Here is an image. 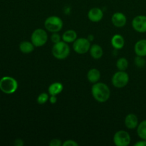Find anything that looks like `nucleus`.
<instances>
[{
  "mask_svg": "<svg viewBox=\"0 0 146 146\" xmlns=\"http://www.w3.org/2000/svg\"><path fill=\"white\" fill-rule=\"evenodd\" d=\"M63 146H78V143L73 140H67L62 143Z\"/></svg>",
  "mask_w": 146,
  "mask_h": 146,
  "instance_id": "nucleus-25",
  "label": "nucleus"
},
{
  "mask_svg": "<svg viewBox=\"0 0 146 146\" xmlns=\"http://www.w3.org/2000/svg\"><path fill=\"white\" fill-rule=\"evenodd\" d=\"M48 95H49V94H46V93H41V94H39L38 96L37 97V103H38V104H41V105L46 104V103L48 101V99H49V96Z\"/></svg>",
  "mask_w": 146,
  "mask_h": 146,
  "instance_id": "nucleus-22",
  "label": "nucleus"
},
{
  "mask_svg": "<svg viewBox=\"0 0 146 146\" xmlns=\"http://www.w3.org/2000/svg\"><path fill=\"white\" fill-rule=\"evenodd\" d=\"M111 45L115 49H121L125 46V39L121 34H115L111 38Z\"/></svg>",
  "mask_w": 146,
  "mask_h": 146,
  "instance_id": "nucleus-14",
  "label": "nucleus"
},
{
  "mask_svg": "<svg viewBox=\"0 0 146 146\" xmlns=\"http://www.w3.org/2000/svg\"><path fill=\"white\" fill-rule=\"evenodd\" d=\"M91 48V42L88 38H77L73 44V48L74 51L78 54H84L89 51Z\"/></svg>",
  "mask_w": 146,
  "mask_h": 146,
  "instance_id": "nucleus-7",
  "label": "nucleus"
},
{
  "mask_svg": "<svg viewBox=\"0 0 146 146\" xmlns=\"http://www.w3.org/2000/svg\"><path fill=\"white\" fill-rule=\"evenodd\" d=\"M18 88V82L11 76H4L0 79V90L5 94H12Z\"/></svg>",
  "mask_w": 146,
  "mask_h": 146,
  "instance_id": "nucleus-3",
  "label": "nucleus"
},
{
  "mask_svg": "<svg viewBox=\"0 0 146 146\" xmlns=\"http://www.w3.org/2000/svg\"><path fill=\"white\" fill-rule=\"evenodd\" d=\"M137 133L141 139L146 141V120L139 123L137 127Z\"/></svg>",
  "mask_w": 146,
  "mask_h": 146,
  "instance_id": "nucleus-20",
  "label": "nucleus"
},
{
  "mask_svg": "<svg viewBox=\"0 0 146 146\" xmlns=\"http://www.w3.org/2000/svg\"><path fill=\"white\" fill-rule=\"evenodd\" d=\"M48 101L51 104H54L57 102V96H50Z\"/></svg>",
  "mask_w": 146,
  "mask_h": 146,
  "instance_id": "nucleus-28",
  "label": "nucleus"
},
{
  "mask_svg": "<svg viewBox=\"0 0 146 146\" xmlns=\"http://www.w3.org/2000/svg\"><path fill=\"white\" fill-rule=\"evenodd\" d=\"M89 52L91 56L94 59H99L103 56V54H104L102 47L96 44H93V45L91 46Z\"/></svg>",
  "mask_w": 146,
  "mask_h": 146,
  "instance_id": "nucleus-15",
  "label": "nucleus"
},
{
  "mask_svg": "<svg viewBox=\"0 0 146 146\" xmlns=\"http://www.w3.org/2000/svg\"><path fill=\"white\" fill-rule=\"evenodd\" d=\"M135 64L139 68L143 67L145 64V60L144 59V57L137 56L135 58Z\"/></svg>",
  "mask_w": 146,
  "mask_h": 146,
  "instance_id": "nucleus-23",
  "label": "nucleus"
},
{
  "mask_svg": "<svg viewBox=\"0 0 146 146\" xmlns=\"http://www.w3.org/2000/svg\"><path fill=\"white\" fill-rule=\"evenodd\" d=\"M116 67L118 71H125L128 67V61L127 58L122 57L117 60Z\"/></svg>",
  "mask_w": 146,
  "mask_h": 146,
  "instance_id": "nucleus-21",
  "label": "nucleus"
},
{
  "mask_svg": "<svg viewBox=\"0 0 146 146\" xmlns=\"http://www.w3.org/2000/svg\"><path fill=\"white\" fill-rule=\"evenodd\" d=\"M124 123L127 128L130 130H133L137 128L139 122H138V118L136 115L133 113H129L125 116Z\"/></svg>",
  "mask_w": 146,
  "mask_h": 146,
  "instance_id": "nucleus-12",
  "label": "nucleus"
},
{
  "mask_svg": "<svg viewBox=\"0 0 146 146\" xmlns=\"http://www.w3.org/2000/svg\"><path fill=\"white\" fill-rule=\"evenodd\" d=\"M77 38V34L74 30L69 29L66 31L62 35V40L65 42L74 43Z\"/></svg>",
  "mask_w": 146,
  "mask_h": 146,
  "instance_id": "nucleus-18",
  "label": "nucleus"
},
{
  "mask_svg": "<svg viewBox=\"0 0 146 146\" xmlns=\"http://www.w3.org/2000/svg\"><path fill=\"white\" fill-rule=\"evenodd\" d=\"M14 145L15 146H23L24 145V143L22 139H21V138H17V139H16L14 141Z\"/></svg>",
  "mask_w": 146,
  "mask_h": 146,
  "instance_id": "nucleus-27",
  "label": "nucleus"
},
{
  "mask_svg": "<svg viewBox=\"0 0 146 146\" xmlns=\"http://www.w3.org/2000/svg\"><path fill=\"white\" fill-rule=\"evenodd\" d=\"M34 47L31 41H24L19 44V50L23 54H30L34 50Z\"/></svg>",
  "mask_w": 146,
  "mask_h": 146,
  "instance_id": "nucleus-19",
  "label": "nucleus"
},
{
  "mask_svg": "<svg viewBox=\"0 0 146 146\" xmlns=\"http://www.w3.org/2000/svg\"><path fill=\"white\" fill-rule=\"evenodd\" d=\"M61 38H62V37H61V36L58 34V32L52 33V34H51V40L54 44H56V43L61 41Z\"/></svg>",
  "mask_w": 146,
  "mask_h": 146,
  "instance_id": "nucleus-24",
  "label": "nucleus"
},
{
  "mask_svg": "<svg viewBox=\"0 0 146 146\" xmlns=\"http://www.w3.org/2000/svg\"><path fill=\"white\" fill-rule=\"evenodd\" d=\"M61 145H62V142L61 141V140L58 139V138L52 139L49 143L50 146H61Z\"/></svg>",
  "mask_w": 146,
  "mask_h": 146,
  "instance_id": "nucleus-26",
  "label": "nucleus"
},
{
  "mask_svg": "<svg viewBox=\"0 0 146 146\" xmlns=\"http://www.w3.org/2000/svg\"><path fill=\"white\" fill-rule=\"evenodd\" d=\"M134 145L135 146H146V141L141 139V141H138L137 143H135L134 144Z\"/></svg>",
  "mask_w": 146,
  "mask_h": 146,
  "instance_id": "nucleus-29",
  "label": "nucleus"
},
{
  "mask_svg": "<svg viewBox=\"0 0 146 146\" xmlns=\"http://www.w3.org/2000/svg\"><path fill=\"white\" fill-rule=\"evenodd\" d=\"M132 27L138 33L146 32V16L138 15L132 20Z\"/></svg>",
  "mask_w": 146,
  "mask_h": 146,
  "instance_id": "nucleus-9",
  "label": "nucleus"
},
{
  "mask_svg": "<svg viewBox=\"0 0 146 146\" xmlns=\"http://www.w3.org/2000/svg\"><path fill=\"white\" fill-rule=\"evenodd\" d=\"M62 19L57 16L48 17L44 21V27L48 31L51 33L59 32L63 28Z\"/></svg>",
  "mask_w": 146,
  "mask_h": 146,
  "instance_id": "nucleus-4",
  "label": "nucleus"
},
{
  "mask_svg": "<svg viewBox=\"0 0 146 146\" xmlns=\"http://www.w3.org/2000/svg\"><path fill=\"white\" fill-rule=\"evenodd\" d=\"M111 22L117 28H122L126 24L127 17L123 13L115 12L111 17Z\"/></svg>",
  "mask_w": 146,
  "mask_h": 146,
  "instance_id": "nucleus-10",
  "label": "nucleus"
},
{
  "mask_svg": "<svg viewBox=\"0 0 146 146\" xmlns=\"http://www.w3.org/2000/svg\"><path fill=\"white\" fill-rule=\"evenodd\" d=\"M70 47L68 43L61 41L56 44H54L51 49V53L54 58L56 59H65L70 54Z\"/></svg>",
  "mask_w": 146,
  "mask_h": 146,
  "instance_id": "nucleus-2",
  "label": "nucleus"
},
{
  "mask_svg": "<svg viewBox=\"0 0 146 146\" xmlns=\"http://www.w3.org/2000/svg\"><path fill=\"white\" fill-rule=\"evenodd\" d=\"M104 17V12L102 9L98 7H94L88 12V18L91 21L94 23L99 22Z\"/></svg>",
  "mask_w": 146,
  "mask_h": 146,
  "instance_id": "nucleus-11",
  "label": "nucleus"
},
{
  "mask_svg": "<svg viewBox=\"0 0 146 146\" xmlns=\"http://www.w3.org/2000/svg\"><path fill=\"white\" fill-rule=\"evenodd\" d=\"M48 41V34L43 29H36L31 35V41L35 47L43 46Z\"/></svg>",
  "mask_w": 146,
  "mask_h": 146,
  "instance_id": "nucleus-5",
  "label": "nucleus"
},
{
  "mask_svg": "<svg viewBox=\"0 0 146 146\" xmlns=\"http://www.w3.org/2000/svg\"><path fill=\"white\" fill-rule=\"evenodd\" d=\"M134 51L136 56H146V39H141L135 43L134 46Z\"/></svg>",
  "mask_w": 146,
  "mask_h": 146,
  "instance_id": "nucleus-13",
  "label": "nucleus"
},
{
  "mask_svg": "<svg viewBox=\"0 0 146 146\" xmlns=\"http://www.w3.org/2000/svg\"><path fill=\"white\" fill-rule=\"evenodd\" d=\"M129 80V75L125 72V71H118L112 76L111 83L115 88H122L128 85Z\"/></svg>",
  "mask_w": 146,
  "mask_h": 146,
  "instance_id": "nucleus-6",
  "label": "nucleus"
},
{
  "mask_svg": "<svg viewBox=\"0 0 146 146\" xmlns=\"http://www.w3.org/2000/svg\"><path fill=\"white\" fill-rule=\"evenodd\" d=\"M131 141V135L125 131H117L113 135V143L116 146H128Z\"/></svg>",
  "mask_w": 146,
  "mask_h": 146,
  "instance_id": "nucleus-8",
  "label": "nucleus"
},
{
  "mask_svg": "<svg viewBox=\"0 0 146 146\" xmlns=\"http://www.w3.org/2000/svg\"><path fill=\"white\" fill-rule=\"evenodd\" d=\"M64 89V86L60 82H54L48 86V92L50 96H57L61 94Z\"/></svg>",
  "mask_w": 146,
  "mask_h": 146,
  "instance_id": "nucleus-17",
  "label": "nucleus"
},
{
  "mask_svg": "<svg viewBox=\"0 0 146 146\" xmlns=\"http://www.w3.org/2000/svg\"><path fill=\"white\" fill-rule=\"evenodd\" d=\"M91 94L97 102L106 103L111 96V91L106 84L97 82L91 87Z\"/></svg>",
  "mask_w": 146,
  "mask_h": 146,
  "instance_id": "nucleus-1",
  "label": "nucleus"
},
{
  "mask_svg": "<svg viewBox=\"0 0 146 146\" xmlns=\"http://www.w3.org/2000/svg\"><path fill=\"white\" fill-rule=\"evenodd\" d=\"M88 81L91 84H96L98 82L101 78V72L97 68H91L88 71L87 74Z\"/></svg>",
  "mask_w": 146,
  "mask_h": 146,
  "instance_id": "nucleus-16",
  "label": "nucleus"
}]
</instances>
